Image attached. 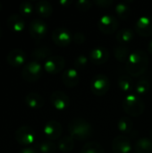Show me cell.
<instances>
[{
    "mask_svg": "<svg viewBox=\"0 0 152 153\" xmlns=\"http://www.w3.org/2000/svg\"><path fill=\"white\" fill-rule=\"evenodd\" d=\"M57 146L52 141H43L38 144V150L41 153H55Z\"/></svg>",
    "mask_w": 152,
    "mask_h": 153,
    "instance_id": "f546056e",
    "label": "cell"
},
{
    "mask_svg": "<svg viewBox=\"0 0 152 153\" xmlns=\"http://www.w3.org/2000/svg\"><path fill=\"white\" fill-rule=\"evenodd\" d=\"M1 36H2V29L0 27V38H1Z\"/></svg>",
    "mask_w": 152,
    "mask_h": 153,
    "instance_id": "60d3db41",
    "label": "cell"
},
{
    "mask_svg": "<svg viewBox=\"0 0 152 153\" xmlns=\"http://www.w3.org/2000/svg\"><path fill=\"white\" fill-rule=\"evenodd\" d=\"M62 152H70L74 148V139L70 135H65L60 138L57 145Z\"/></svg>",
    "mask_w": 152,
    "mask_h": 153,
    "instance_id": "cb8c5ba5",
    "label": "cell"
},
{
    "mask_svg": "<svg viewBox=\"0 0 152 153\" xmlns=\"http://www.w3.org/2000/svg\"><path fill=\"white\" fill-rule=\"evenodd\" d=\"M89 58L95 65H103L109 58V51L103 46L95 47L90 51Z\"/></svg>",
    "mask_w": 152,
    "mask_h": 153,
    "instance_id": "5bb4252c",
    "label": "cell"
},
{
    "mask_svg": "<svg viewBox=\"0 0 152 153\" xmlns=\"http://www.w3.org/2000/svg\"><path fill=\"white\" fill-rule=\"evenodd\" d=\"M50 102L58 110H65L70 105V98L62 91H55L50 95Z\"/></svg>",
    "mask_w": 152,
    "mask_h": 153,
    "instance_id": "4fadbf2b",
    "label": "cell"
},
{
    "mask_svg": "<svg viewBox=\"0 0 152 153\" xmlns=\"http://www.w3.org/2000/svg\"><path fill=\"white\" fill-rule=\"evenodd\" d=\"M88 64V57L85 55H79L73 60V65L77 69L84 68Z\"/></svg>",
    "mask_w": 152,
    "mask_h": 153,
    "instance_id": "d6a6232c",
    "label": "cell"
},
{
    "mask_svg": "<svg viewBox=\"0 0 152 153\" xmlns=\"http://www.w3.org/2000/svg\"><path fill=\"white\" fill-rule=\"evenodd\" d=\"M150 90L151 85L146 79H140L135 85V91L137 92V95H144L148 93Z\"/></svg>",
    "mask_w": 152,
    "mask_h": 153,
    "instance_id": "4dcf8cb0",
    "label": "cell"
},
{
    "mask_svg": "<svg viewBox=\"0 0 152 153\" xmlns=\"http://www.w3.org/2000/svg\"><path fill=\"white\" fill-rule=\"evenodd\" d=\"M7 26L11 30L14 32H21L25 28V22L21 15L13 13L8 17Z\"/></svg>",
    "mask_w": 152,
    "mask_h": 153,
    "instance_id": "d6986e66",
    "label": "cell"
},
{
    "mask_svg": "<svg viewBox=\"0 0 152 153\" xmlns=\"http://www.w3.org/2000/svg\"><path fill=\"white\" fill-rule=\"evenodd\" d=\"M65 65V60L62 56H51L45 61L44 70L51 74H56L61 72Z\"/></svg>",
    "mask_w": 152,
    "mask_h": 153,
    "instance_id": "8fae6325",
    "label": "cell"
},
{
    "mask_svg": "<svg viewBox=\"0 0 152 153\" xmlns=\"http://www.w3.org/2000/svg\"><path fill=\"white\" fill-rule=\"evenodd\" d=\"M117 85L124 92H129L133 88V82L128 75H121L117 79Z\"/></svg>",
    "mask_w": 152,
    "mask_h": 153,
    "instance_id": "4316f807",
    "label": "cell"
},
{
    "mask_svg": "<svg viewBox=\"0 0 152 153\" xmlns=\"http://www.w3.org/2000/svg\"><path fill=\"white\" fill-rule=\"evenodd\" d=\"M68 132L70 136L74 140L84 141L91 138L93 134V128L91 125L82 117L72 119L68 123Z\"/></svg>",
    "mask_w": 152,
    "mask_h": 153,
    "instance_id": "7a4b0ae2",
    "label": "cell"
},
{
    "mask_svg": "<svg viewBox=\"0 0 152 153\" xmlns=\"http://www.w3.org/2000/svg\"><path fill=\"white\" fill-rule=\"evenodd\" d=\"M93 2L90 0H77L75 2V6L80 11H87L91 8Z\"/></svg>",
    "mask_w": 152,
    "mask_h": 153,
    "instance_id": "836d02e7",
    "label": "cell"
},
{
    "mask_svg": "<svg viewBox=\"0 0 152 153\" xmlns=\"http://www.w3.org/2000/svg\"><path fill=\"white\" fill-rule=\"evenodd\" d=\"M115 11H116L117 16L123 20H126L130 16V13H131V8H130L129 4H126V2H125V1L118 2L116 4Z\"/></svg>",
    "mask_w": 152,
    "mask_h": 153,
    "instance_id": "484cf974",
    "label": "cell"
},
{
    "mask_svg": "<svg viewBox=\"0 0 152 153\" xmlns=\"http://www.w3.org/2000/svg\"><path fill=\"white\" fill-rule=\"evenodd\" d=\"M109 88H110L109 78L103 74H96L90 82L91 91L97 96L105 95L108 91Z\"/></svg>",
    "mask_w": 152,
    "mask_h": 153,
    "instance_id": "8992f818",
    "label": "cell"
},
{
    "mask_svg": "<svg viewBox=\"0 0 152 153\" xmlns=\"http://www.w3.org/2000/svg\"><path fill=\"white\" fill-rule=\"evenodd\" d=\"M150 138L152 140V129L151 130V132H150Z\"/></svg>",
    "mask_w": 152,
    "mask_h": 153,
    "instance_id": "ab89813d",
    "label": "cell"
},
{
    "mask_svg": "<svg viewBox=\"0 0 152 153\" xmlns=\"http://www.w3.org/2000/svg\"><path fill=\"white\" fill-rule=\"evenodd\" d=\"M59 3H60V4H61L62 6H64V7H68V6L71 5V4H72V2H71L70 0H60Z\"/></svg>",
    "mask_w": 152,
    "mask_h": 153,
    "instance_id": "74e56055",
    "label": "cell"
},
{
    "mask_svg": "<svg viewBox=\"0 0 152 153\" xmlns=\"http://www.w3.org/2000/svg\"><path fill=\"white\" fill-rule=\"evenodd\" d=\"M27 55L24 50L21 48L12 49L7 55V63L13 67H19L25 64Z\"/></svg>",
    "mask_w": 152,
    "mask_h": 153,
    "instance_id": "2e32d148",
    "label": "cell"
},
{
    "mask_svg": "<svg viewBox=\"0 0 152 153\" xmlns=\"http://www.w3.org/2000/svg\"><path fill=\"white\" fill-rule=\"evenodd\" d=\"M35 11L40 17L47 18L53 13V6L47 0H39L35 4Z\"/></svg>",
    "mask_w": 152,
    "mask_h": 153,
    "instance_id": "ffe728a7",
    "label": "cell"
},
{
    "mask_svg": "<svg viewBox=\"0 0 152 153\" xmlns=\"http://www.w3.org/2000/svg\"><path fill=\"white\" fill-rule=\"evenodd\" d=\"M16 142L21 145H30L35 142L36 134L32 127L22 126L17 128L14 134Z\"/></svg>",
    "mask_w": 152,
    "mask_h": 153,
    "instance_id": "52a82bcc",
    "label": "cell"
},
{
    "mask_svg": "<svg viewBox=\"0 0 152 153\" xmlns=\"http://www.w3.org/2000/svg\"><path fill=\"white\" fill-rule=\"evenodd\" d=\"M134 37V33L133 30L128 27H124L122 29H120L117 33H116V40L119 44H123L125 45L126 43L130 42Z\"/></svg>",
    "mask_w": 152,
    "mask_h": 153,
    "instance_id": "603a6c76",
    "label": "cell"
},
{
    "mask_svg": "<svg viewBox=\"0 0 152 153\" xmlns=\"http://www.w3.org/2000/svg\"><path fill=\"white\" fill-rule=\"evenodd\" d=\"M35 9V6H33L32 3L30 1H24L22 2L19 5V12L22 16H30Z\"/></svg>",
    "mask_w": 152,
    "mask_h": 153,
    "instance_id": "1f68e13d",
    "label": "cell"
},
{
    "mask_svg": "<svg viewBox=\"0 0 152 153\" xmlns=\"http://www.w3.org/2000/svg\"><path fill=\"white\" fill-rule=\"evenodd\" d=\"M63 83L68 87H75L80 82V74L75 68H68L62 74Z\"/></svg>",
    "mask_w": 152,
    "mask_h": 153,
    "instance_id": "e0dca14e",
    "label": "cell"
},
{
    "mask_svg": "<svg viewBox=\"0 0 152 153\" xmlns=\"http://www.w3.org/2000/svg\"><path fill=\"white\" fill-rule=\"evenodd\" d=\"M149 65V56L142 49L133 51L125 62V70L132 76H141Z\"/></svg>",
    "mask_w": 152,
    "mask_h": 153,
    "instance_id": "6da1fadb",
    "label": "cell"
},
{
    "mask_svg": "<svg viewBox=\"0 0 152 153\" xmlns=\"http://www.w3.org/2000/svg\"><path fill=\"white\" fill-rule=\"evenodd\" d=\"M43 133L49 141H54L60 138L63 133V127L59 122L56 120H49L45 124Z\"/></svg>",
    "mask_w": 152,
    "mask_h": 153,
    "instance_id": "7c38bea8",
    "label": "cell"
},
{
    "mask_svg": "<svg viewBox=\"0 0 152 153\" xmlns=\"http://www.w3.org/2000/svg\"><path fill=\"white\" fill-rule=\"evenodd\" d=\"M2 8H3V5H2V4L0 3V11L2 10Z\"/></svg>",
    "mask_w": 152,
    "mask_h": 153,
    "instance_id": "b9f144b4",
    "label": "cell"
},
{
    "mask_svg": "<svg viewBox=\"0 0 152 153\" xmlns=\"http://www.w3.org/2000/svg\"><path fill=\"white\" fill-rule=\"evenodd\" d=\"M19 153H38V152H37L34 148L27 147V148H24V149L21 150Z\"/></svg>",
    "mask_w": 152,
    "mask_h": 153,
    "instance_id": "8d00e7d4",
    "label": "cell"
},
{
    "mask_svg": "<svg viewBox=\"0 0 152 153\" xmlns=\"http://www.w3.org/2000/svg\"><path fill=\"white\" fill-rule=\"evenodd\" d=\"M98 27L99 30L105 34H113L119 27V21L115 15L105 13L99 19Z\"/></svg>",
    "mask_w": 152,
    "mask_h": 153,
    "instance_id": "5b68a950",
    "label": "cell"
},
{
    "mask_svg": "<svg viewBox=\"0 0 152 153\" xmlns=\"http://www.w3.org/2000/svg\"><path fill=\"white\" fill-rule=\"evenodd\" d=\"M148 50L151 54H152V39L150 40V42L148 44Z\"/></svg>",
    "mask_w": 152,
    "mask_h": 153,
    "instance_id": "f35d334b",
    "label": "cell"
},
{
    "mask_svg": "<svg viewBox=\"0 0 152 153\" xmlns=\"http://www.w3.org/2000/svg\"><path fill=\"white\" fill-rule=\"evenodd\" d=\"M93 3L99 7H108L111 4H113L114 1L113 0H95Z\"/></svg>",
    "mask_w": 152,
    "mask_h": 153,
    "instance_id": "d590c367",
    "label": "cell"
},
{
    "mask_svg": "<svg viewBox=\"0 0 152 153\" xmlns=\"http://www.w3.org/2000/svg\"><path fill=\"white\" fill-rule=\"evenodd\" d=\"M42 73V65L37 61H30L24 65L22 71V76L25 81L33 82L38 81L41 77Z\"/></svg>",
    "mask_w": 152,
    "mask_h": 153,
    "instance_id": "277c9868",
    "label": "cell"
},
{
    "mask_svg": "<svg viewBox=\"0 0 152 153\" xmlns=\"http://www.w3.org/2000/svg\"><path fill=\"white\" fill-rule=\"evenodd\" d=\"M52 40L59 47H67L73 41V35L67 28L57 27L52 31Z\"/></svg>",
    "mask_w": 152,
    "mask_h": 153,
    "instance_id": "ba28073f",
    "label": "cell"
},
{
    "mask_svg": "<svg viewBox=\"0 0 152 153\" xmlns=\"http://www.w3.org/2000/svg\"><path fill=\"white\" fill-rule=\"evenodd\" d=\"M123 109L131 117H139L144 112L145 103L139 95L130 93L123 100Z\"/></svg>",
    "mask_w": 152,
    "mask_h": 153,
    "instance_id": "3957f363",
    "label": "cell"
},
{
    "mask_svg": "<svg viewBox=\"0 0 152 153\" xmlns=\"http://www.w3.org/2000/svg\"><path fill=\"white\" fill-rule=\"evenodd\" d=\"M25 103L30 108L39 109L44 106L45 100L40 94L37 92H30L25 96Z\"/></svg>",
    "mask_w": 152,
    "mask_h": 153,
    "instance_id": "ac0fdd59",
    "label": "cell"
},
{
    "mask_svg": "<svg viewBox=\"0 0 152 153\" xmlns=\"http://www.w3.org/2000/svg\"><path fill=\"white\" fill-rule=\"evenodd\" d=\"M136 32L142 37L152 36V16L142 15L140 16L134 25Z\"/></svg>",
    "mask_w": 152,
    "mask_h": 153,
    "instance_id": "30bf717a",
    "label": "cell"
},
{
    "mask_svg": "<svg viewBox=\"0 0 152 153\" xmlns=\"http://www.w3.org/2000/svg\"><path fill=\"white\" fill-rule=\"evenodd\" d=\"M85 40H86L85 34L81 31H77L73 35V41L75 44H78V45L83 44L85 42Z\"/></svg>",
    "mask_w": 152,
    "mask_h": 153,
    "instance_id": "e575fe53",
    "label": "cell"
},
{
    "mask_svg": "<svg viewBox=\"0 0 152 153\" xmlns=\"http://www.w3.org/2000/svg\"><path fill=\"white\" fill-rule=\"evenodd\" d=\"M80 153H105V150L99 143L89 142L82 146Z\"/></svg>",
    "mask_w": 152,
    "mask_h": 153,
    "instance_id": "f1b7e54d",
    "label": "cell"
},
{
    "mask_svg": "<svg viewBox=\"0 0 152 153\" xmlns=\"http://www.w3.org/2000/svg\"><path fill=\"white\" fill-rule=\"evenodd\" d=\"M133 153H136V152H133Z\"/></svg>",
    "mask_w": 152,
    "mask_h": 153,
    "instance_id": "7bdbcfd3",
    "label": "cell"
},
{
    "mask_svg": "<svg viewBox=\"0 0 152 153\" xmlns=\"http://www.w3.org/2000/svg\"><path fill=\"white\" fill-rule=\"evenodd\" d=\"M117 129L124 133V134H128L132 131L133 127V122L129 117H122L116 124Z\"/></svg>",
    "mask_w": 152,
    "mask_h": 153,
    "instance_id": "83f0119b",
    "label": "cell"
},
{
    "mask_svg": "<svg viewBox=\"0 0 152 153\" xmlns=\"http://www.w3.org/2000/svg\"><path fill=\"white\" fill-rule=\"evenodd\" d=\"M130 54L131 53L129 52V48L126 45L119 44V45L116 46L115 48H114L115 57L119 62H126L129 56H130Z\"/></svg>",
    "mask_w": 152,
    "mask_h": 153,
    "instance_id": "d4e9b609",
    "label": "cell"
},
{
    "mask_svg": "<svg viewBox=\"0 0 152 153\" xmlns=\"http://www.w3.org/2000/svg\"><path fill=\"white\" fill-rule=\"evenodd\" d=\"M29 32L36 41H39L47 35V25L41 19H33L29 25Z\"/></svg>",
    "mask_w": 152,
    "mask_h": 153,
    "instance_id": "9c48e42d",
    "label": "cell"
},
{
    "mask_svg": "<svg viewBox=\"0 0 152 153\" xmlns=\"http://www.w3.org/2000/svg\"><path fill=\"white\" fill-rule=\"evenodd\" d=\"M52 55V50L47 46H40L34 48L31 52V57L33 61H41L48 59Z\"/></svg>",
    "mask_w": 152,
    "mask_h": 153,
    "instance_id": "44dd1931",
    "label": "cell"
},
{
    "mask_svg": "<svg viewBox=\"0 0 152 153\" xmlns=\"http://www.w3.org/2000/svg\"><path fill=\"white\" fill-rule=\"evenodd\" d=\"M136 153H152V140L148 137H142L134 144Z\"/></svg>",
    "mask_w": 152,
    "mask_h": 153,
    "instance_id": "7402d4cb",
    "label": "cell"
},
{
    "mask_svg": "<svg viewBox=\"0 0 152 153\" xmlns=\"http://www.w3.org/2000/svg\"><path fill=\"white\" fill-rule=\"evenodd\" d=\"M111 146L114 153H130L132 150L131 141L125 135H118L115 137Z\"/></svg>",
    "mask_w": 152,
    "mask_h": 153,
    "instance_id": "9a60e30c",
    "label": "cell"
}]
</instances>
